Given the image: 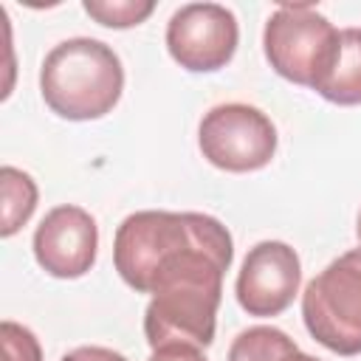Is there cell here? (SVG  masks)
Instances as JSON below:
<instances>
[{"label":"cell","instance_id":"277c9868","mask_svg":"<svg viewBox=\"0 0 361 361\" xmlns=\"http://www.w3.org/2000/svg\"><path fill=\"white\" fill-rule=\"evenodd\" d=\"M206 214L144 209L121 220L113 240V262L118 276L138 293H149L158 271L183 248H189Z\"/></svg>","mask_w":361,"mask_h":361},{"label":"cell","instance_id":"3957f363","mask_svg":"<svg viewBox=\"0 0 361 361\" xmlns=\"http://www.w3.org/2000/svg\"><path fill=\"white\" fill-rule=\"evenodd\" d=\"M338 28L307 3L279 6L262 31V48L271 68L305 87H319L338 54Z\"/></svg>","mask_w":361,"mask_h":361},{"label":"cell","instance_id":"30bf717a","mask_svg":"<svg viewBox=\"0 0 361 361\" xmlns=\"http://www.w3.org/2000/svg\"><path fill=\"white\" fill-rule=\"evenodd\" d=\"M316 93L333 104H361V28H341L336 62Z\"/></svg>","mask_w":361,"mask_h":361},{"label":"cell","instance_id":"9a60e30c","mask_svg":"<svg viewBox=\"0 0 361 361\" xmlns=\"http://www.w3.org/2000/svg\"><path fill=\"white\" fill-rule=\"evenodd\" d=\"M149 361H206V355L195 344H166L152 350Z\"/></svg>","mask_w":361,"mask_h":361},{"label":"cell","instance_id":"4fadbf2b","mask_svg":"<svg viewBox=\"0 0 361 361\" xmlns=\"http://www.w3.org/2000/svg\"><path fill=\"white\" fill-rule=\"evenodd\" d=\"M82 6L99 25L107 28H133L155 11L152 0H85Z\"/></svg>","mask_w":361,"mask_h":361},{"label":"cell","instance_id":"5bb4252c","mask_svg":"<svg viewBox=\"0 0 361 361\" xmlns=\"http://www.w3.org/2000/svg\"><path fill=\"white\" fill-rule=\"evenodd\" d=\"M0 347H3V361H42L37 336L11 319L0 324Z\"/></svg>","mask_w":361,"mask_h":361},{"label":"cell","instance_id":"ba28073f","mask_svg":"<svg viewBox=\"0 0 361 361\" xmlns=\"http://www.w3.org/2000/svg\"><path fill=\"white\" fill-rule=\"evenodd\" d=\"M299 254L279 240H262L248 248L237 274V302L248 316H279L299 293Z\"/></svg>","mask_w":361,"mask_h":361},{"label":"cell","instance_id":"8992f818","mask_svg":"<svg viewBox=\"0 0 361 361\" xmlns=\"http://www.w3.org/2000/svg\"><path fill=\"white\" fill-rule=\"evenodd\" d=\"M203 158L226 172H254L271 164L276 152L274 121L243 102L212 107L197 127Z\"/></svg>","mask_w":361,"mask_h":361},{"label":"cell","instance_id":"7a4b0ae2","mask_svg":"<svg viewBox=\"0 0 361 361\" xmlns=\"http://www.w3.org/2000/svg\"><path fill=\"white\" fill-rule=\"evenodd\" d=\"M121 90V59L102 39H62L42 59L39 93L45 104L68 121H90L107 116L118 104Z\"/></svg>","mask_w":361,"mask_h":361},{"label":"cell","instance_id":"ac0fdd59","mask_svg":"<svg viewBox=\"0 0 361 361\" xmlns=\"http://www.w3.org/2000/svg\"><path fill=\"white\" fill-rule=\"evenodd\" d=\"M355 234H358V243H361V214H358V226H355Z\"/></svg>","mask_w":361,"mask_h":361},{"label":"cell","instance_id":"6da1fadb","mask_svg":"<svg viewBox=\"0 0 361 361\" xmlns=\"http://www.w3.org/2000/svg\"><path fill=\"white\" fill-rule=\"evenodd\" d=\"M231 259L234 243L228 228L206 214L197 240L175 254L152 282V299L144 310V333L152 350L166 344H195L203 350L212 344L223 274Z\"/></svg>","mask_w":361,"mask_h":361},{"label":"cell","instance_id":"9c48e42d","mask_svg":"<svg viewBox=\"0 0 361 361\" xmlns=\"http://www.w3.org/2000/svg\"><path fill=\"white\" fill-rule=\"evenodd\" d=\"M99 226L82 206L51 209L34 231V257L56 279H79L96 262Z\"/></svg>","mask_w":361,"mask_h":361},{"label":"cell","instance_id":"7c38bea8","mask_svg":"<svg viewBox=\"0 0 361 361\" xmlns=\"http://www.w3.org/2000/svg\"><path fill=\"white\" fill-rule=\"evenodd\" d=\"M293 353H299V347L288 333L279 327L257 324L231 341L228 361H288Z\"/></svg>","mask_w":361,"mask_h":361},{"label":"cell","instance_id":"52a82bcc","mask_svg":"<svg viewBox=\"0 0 361 361\" xmlns=\"http://www.w3.org/2000/svg\"><path fill=\"white\" fill-rule=\"evenodd\" d=\"M237 17L220 3H186L166 23L169 56L192 73L226 68L237 51Z\"/></svg>","mask_w":361,"mask_h":361},{"label":"cell","instance_id":"e0dca14e","mask_svg":"<svg viewBox=\"0 0 361 361\" xmlns=\"http://www.w3.org/2000/svg\"><path fill=\"white\" fill-rule=\"evenodd\" d=\"M288 361H319V358H313V355H307V353H302V350H299V353H293Z\"/></svg>","mask_w":361,"mask_h":361},{"label":"cell","instance_id":"5b68a950","mask_svg":"<svg viewBox=\"0 0 361 361\" xmlns=\"http://www.w3.org/2000/svg\"><path fill=\"white\" fill-rule=\"evenodd\" d=\"M302 319L307 333L330 353H361V248L341 254L307 282Z\"/></svg>","mask_w":361,"mask_h":361},{"label":"cell","instance_id":"2e32d148","mask_svg":"<svg viewBox=\"0 0 361 361\" xmlns=\"http://www.w3.org/2000/svg\"><path fill=\"white\" fill-rule=\"evenodd\" d=\"M59 361H127V358H124L121 353L110 350V347H96V344H90V347H76V350L65 353Z\"/></svg>","mask_w":361,"mask_h":361},{"label":"cell","instance_id":"8fae6325","mask_svg":"<svg viewBox=\"0 0 361 361\" xmlns=\"http://www.w3.org/2000/svg\"><path fill=\"white\" fill-rule=\"evenodd\" d=\"M0 189H3V223H0V234L11 237L17 234L28 217L37 209V183L28 172L17 169V166H3L0 169Z\"/></svg>","mask_w":361,"mask_h":361}]
</instances>
